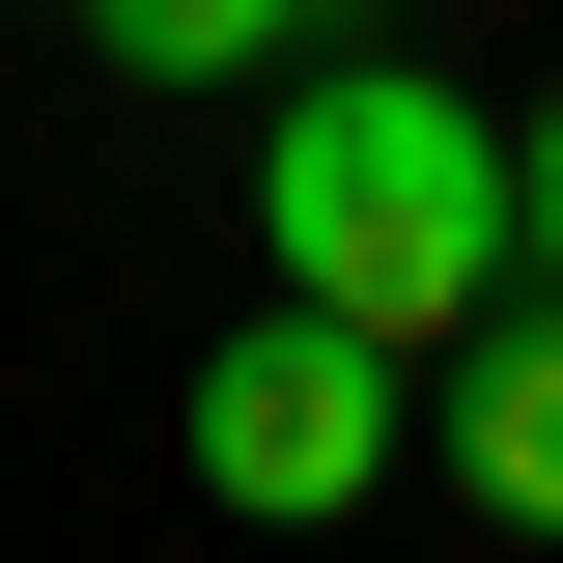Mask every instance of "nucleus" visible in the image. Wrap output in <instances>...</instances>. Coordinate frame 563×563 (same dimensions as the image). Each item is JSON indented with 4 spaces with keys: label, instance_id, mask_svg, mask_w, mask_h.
Here are the masks:
<instances>
[{
    "label": "nucleus",
    "instance_id": "obj_5",
    "mask_svg": "<svg viewBox=\"0 0 563 563\" xmlns=\"http://www.w3.org/2000/svg\"><path fill=\"white\" fill-rule=\"evenodd\" d=\"M507 282H563V85L507 113Z\"/></svg>",
    "mask_w": 563,
    "mask_h": 563
},
{
    "label": "nucleus",
    "instance_id": "obj_1",
    "mask_svg": "<svg viewBox=\"0 0 563 563\" xmlns=\"http://www.w3.org/2000/svg\"><path fill=\"white\" fill-rule=\"evenodd\" d=\"M254 225H282L310 310H366L395 366H451V339H479V282H507V113H479V85H422V57H339V85H282Z\"/></svg>",
    "mask_w": 563,
    "mask_h": 563
},
{
    "label": "nucleus",
    "instance_id": "obj_4",
    "mask_svg": "<svg viewBox=\"0 0 563 563\" xmlns=\"http://www.w3.org/2000/svg\"><path fill=\"white\" fill-rule=\"evenodd\" d=\"M282 29H310V0H85V57H113V85H254Z\"/></svg>",
    "mask_w": 563,
    "mask_h": 563
},
{
    "label": "nucleus",
    "instance_id": "obj_3",
    "mask_svg": "<svg viewBox=\"0 0 563 563\" xmlns=\"http://www.w3.org/2000/svg\"><path fill=\"white\" fill-rule=\"evenodd\" d=\"M451 479L507 536H563V282H479V366H451Z\"/></svg>",
    "mask_w": 563,
    "mask_h": 563
},
{
    "label": "nucleus",
    "instance_id": "obj_2",
    "mask_svg": "<svg viewBox=\"0 0 563 563\" xmlns=\"http://www.w3.org/2000/svg\"><path fill=\"white\" fill-rule=\"evenodd\" d=\"M366 479H395V339L282 282L254 339L198 366V507H282V536H310V507H366Z\"/></svg>",
    "mask_w": 563,
    "mask_h": 563
}]
</instances>
